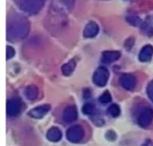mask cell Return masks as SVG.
I'll return each mask as SVG.
<instances>
[{
    "mask_svg": "<svg viewBox=\"0 0 153 146\" xmlns=\"http://www.w3.org/2000/svg\"><path fill=\"white\" fill-rule=\"evenodd\" d=\"M153 121V109L150 107H146L140 112L137 119L140 126L143 128L148 127Z\"/></svg>",
    "mask_w": 153,
    "mask_h": 146,
    "instance_id": "1",
    "label": "cell"
},
{
    "mask_svg": "<svg viewBox=\"0 0 153 146\" xmlns=\"http://www.w3.org/2000/svg\"><path fill=\"white\" fill-rule=\"evenodd\" d=\"M109 78V72L105 67H99L94 74L93 80L97 86H104L106 85Z\"/></svg>",
    "mask_w": 153,
    "mask_h": 146,
    "instance_id": "2",
    "label": "cell"
},
{
    "mask_svg": "<svg viewBox=\"0 0 153 146\" xmlns=\"http://www.w3.org/2000/svg\"><path fill=\"white\" fill-rule=\"evenodd\" d=\"M120 82L123 88L129 91L133 90L137 84V80L135 76L129 73H125L122 74Z\"/></svg>",
    "mask_w": 153,
    "mask_h": 146,
    "instance_id": "3",
    "label": "cell"
},
{
    "mask_svg": "<svg viewBox=\"0 0 153 146\" xmlns=\"http://www.w3.org/2000/svg\"><path fill=\"white\" fill-rule=\"evenodd\" d=\"M153 55V47L150 45L144 46L139 55L140 60L143 62L149 61Z\"/></svg>",
    "mask_w": 153,
    "mask_h": 146,
    "instance_id": "4",
    "label": "cell"
},
{
    "mask_svg": "<svg viewBox=\"0 0 153 146\" xmlns=\"http://www.w3.org/2000/svg\"><path fill=\"white\" fill-rule=\"evenodd\" d=\"M120 56V53L118 51H107L103 53L102 58L105 62L111 63L119 60Z\"/></svg>",
    "mask_w": 153,
    "mask_h": 146,
    "instance_id": "5",
    "label": "cell"
},
{
    "mask_svg": "<svg viewBox=\"0 0 153 146\" xmlns=\"http://www.w3.org/2000/svg\"><path fill=\"white\" fill-rule=\"evenodd\" d=\"M108 112L113 117H117L120 114V108L117 104H112L108 108Z\"/></svg>",
    "mask_w": 153,
    "mask_h": 146,
    "instance_id": "6",
    "label": "cell"
},
{
    "mask_svg": "<svg viewBox=\"0 0 153 146\" xmlns=\"http://www.w3.org/2000/svg\"><path fill=\"white\" fill-rule=\"evenodd\" d=\"M111 100H112V98L111 96V94H110L109 92L107 91L104 92V93L102 95L100 99V102L103 104L110 103L111 101Z\"/></svg>",
    "mask_w": 153,
    "mask_h": 146,
    "instance_id": "7",
    "label": "cell"
},
{
    "mask_svg": "<svg viewBox=\"0 0 153 146\" xmlns=\"http://www.w3.org/2000/svg\"><path fill=\"white\" fill-rule=\"evenodd\" d=\"M128 22L132 25L134 26H138L141 24V21L139 18L136 17H129L127 19Z\"/></svg>",
    "mask_w": 153,
    "mask_h": 146,
    "instance_id": "8",
    "label": "cell"
},
{
    "mask_svg": "<svg viewBox=\"0 0 153 146\" xmlns=\"http://www.w3.org/2000/svg\"><path fill=\"white\" fill-rule=\"evenodd\" d=\"M148 96L153 103V80L149 83L147 87Z\"/></svg>",
    "mask_w": 153,
    "mask_h": 146,
    "instance_id": "9",
    "label": "cell"
},
{
    "mask_svg": "<svg viewBox=\"0 0 153 146\" xmlns=\"http://www.w3.org/2000/svg\"><path fill=\"white\" fill-rule=\"evenodd\" d=\"M65 67H68V70L66 71V74H70L72 72V70H73L74 69V66H75V65H74V62H69L68 64H66V66H65Z\"/></svg>",
    "mask_w": 153,
    "mask_h": 146,
    "instance_id": "10",
    "label": "cell"
},
{
    "mask_svg": "<svg viewBox=\"0 0 153 146\" xmlns=\"http://www.w3.org/2000/svg\"><path fill=\"white\" fill-rule=\"evenodd\" d=\"M134 43V39H132V38H130V39H129L127 40V41L125 43V47L127 48V49H128L132 48Z\"/></svg>",
    "mask_w": 153,
    "mask_h": 146,
    "instance_id": "11",
    "label": "cell"
},
{
    "mask_svg": "<svg viewBox=\"0 0 153 146\" xmlns=\"http://www.w3.org/2000/svg\"><path fill=\"white\" fill-rule=\"evenodd\" d=\"M107 136L108 137V139L109 140H115L117 136L115 133L112 131H110L108 133Z\"/></svg>",
    "mask_w": 153,
    "mask_h": 146,
    "instance_id": "12",
    "label": "cell"
},
{
    "mask_svg": "<svg viewBox=\"0 0 153 146\" xmlns=\"http://www.w3.org/2000/svg\"><path fill=\"white\" fill-rule=\"evenodd\" d=\"M94 110V106L91 104H89L85 106V112L87 113H90L93 112Z\"/></svg>",
    "mask_w": 153,
    "mask_h": 146,
    "instance_id": "13",
    "label": "cell"
}]
</instances>
